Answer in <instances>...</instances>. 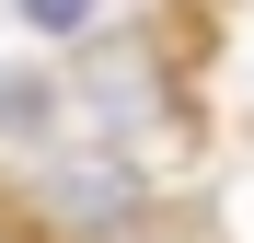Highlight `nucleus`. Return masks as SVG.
Wrapping results in <instances>:
<instances>
[{
	"label": "nucleus",
	"mask_w": 254,
	"mask_h": 243,
	"mask_svg": "<svg viewBox=\"0 0 254 243\" xmlns=\"http://www.w3.org/2000/svg\"><path fill=\"white\" fill-rule=\"evenodd\" d=\"M162 197H150V174L127 151H93V139H69V151H47L23 174V220L47 232V243H104V232H127V220H150Z\"/></svg>",
	"instance_id": "obj_1"
},
{
	"label": "nucleus",
	"mask_w": 254,
	"mask_h": 243,
	"mask_svg": "<svg viewBox=\"0 0 254 243\" xmlns=\"http://www.w3.org/2000/svg\"><path fill=\"white\" fill-rule=\"evenodd\" d=\"M0 139L12 151H69V70H47V58H23V70H0Z\"/></svg>",
	"instance_id": "obj_2"
},
{
	"label": "nucleus",
	"mask_w": 254,
	"mask_h": 243,
	"mask_svg": "<svg viewBox=\"0 0 254 243\" xmlns=\"http://www.w3.org/2000/svg\"><path fill=\"white\" fill-rule=\"evenodd\" d=\"M12 12H23V35H93L104 0H12Z\"/></svg>",
	"instance_id": "obj_3"
},
{
	"label": "nucleus",
	"mask_w": 254,
	"mask_h": 243,
	"mask_svg": "<svg viewBox=\"0 0 254 243\" xmlns=\"http://www.w3.org/2000/svg\"><path fill=\"white\" fill-rule=\"evenodd\" d=\"M104 243H185V220H162V209H150V220H127V232H104Z\"/></svg>",
	"instance_id": "obj_4"
},
{
	"label": "nucleus",
	"mask_w": 254,
	"mask_h": 243,
	"mask_svg": "<svg viewBox=\"0 0 254 243\" xmlns=\"http://www.w3.org/2000/svg\"><path fill=\"white\" fill-rule=\"evenodd\" d=\"M0 243H47V232H35V220H23V209H0Z\"/></svg>",
	"instance_id": "obj_5"
}]
</instances>
